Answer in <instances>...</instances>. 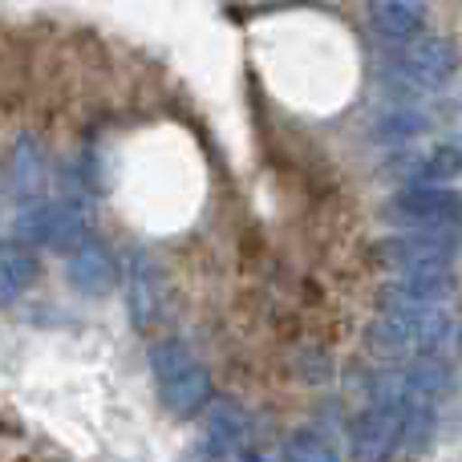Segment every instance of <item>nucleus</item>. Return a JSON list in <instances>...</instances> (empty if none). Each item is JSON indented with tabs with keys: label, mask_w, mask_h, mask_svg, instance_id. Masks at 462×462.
I'll list each match as a JSON object with an SVG mask.
<instances>
[{
	"label": "nucleus",
	"mask_w": 462,
	"mask_h": 462,
	"mask_svg": "<svg viewBox=\"0 0 462 462\" xmlns=\"http://www.w3.org/2000/svg\"><path fill=\"white\" fill-rule=\"evenodd\" d=\"M365 16L369 32L382 37L385 45H410V41L426 37L430 8H426V0H369Z\"/></svg>",
	"instance_id": "obj_8"
},
{
	"label": "nucleus",
	"mask_w": 462,
	"mask_h": 462,
	"mask_svg": "<svg viewBox=\"0 0 462 462\" xmlns=\"http://www.w3.org/2000/svg\"><path fill=\"white\" fill-rule=\"evenodd\" d=\"M5 183H8V195L24 208L45 199V187H49V159L41 154V146L32 138H21V143L8 151L5 159Z\"/></svg>",
	"instance_id": "obj_9"
},
{
	"label": "nucleus",
	"mask_w": 462,
	"mask_h": 462,
	"mask_svg": "<svg viewBox=\"0 0 462 462\" xmlns=\"http://www.w3.org/2000/svg\"><path fill=\"white\" fill-rule=\"evenodd\" d=\"M458 247L462 231H393L377 244V260L393 276H430L455 268Z\"/></svg>",
	"instance_id": "obj_4"
},
{
	"label": "nucleus",
	"mask_w": 462,
	"mask_h": 462,
	"mask_svg": "<svg viewBox=\"0 0 462 462\" xmlns=\"http://www.w3.org/2000/svg\"><path fill=\"white\" fill-rule=\"evenodd\" d=\"M114 276H118V268H114V260H110V252H106V247L81 239L73 252H65V280H69L73 292L106 296L114 288Z\"/></svg>",
	"instance_id": "obj_10"
},
{
	"label": "nucleus",
	"mask_w": 462,
	"mask_h": 462,
	"mask_svg": "<svg viewBox=\"0 0 462 462\" xmlns=\"http://www.w3.org/2000/svg\"><path fill=\"white\" fill-rule=\"evenodd\" d=\"M385 216L402 231H462V191L455 187H402Z\"/></svg>",
	"instance_id": "obj_6"
},
{
	"label": "nucleus",
	"mask_w": 462,
	"mask_h": 462,
	"mask_svg": "<svg viewBox=\"0 0 462 462\" xmlns=\"http://www.w3.org/2000/svg\"><path fill=\"white\" fill-rule=\"evenodd\" d=\"M122 288H126V309L138 328H154L171 309V284L162 263L151 252H130L122 263Z\"/></svg>",
	"instance_id": "obj_7"
},
{
	"label": "nucleus",
	"mask_w": 462,
	"mask_h": 462,
	"mask_svg": "<svg viewBox=\"0 0 462 462\" xmlns=\"http://www.w3.org/2000/svg\"><path fill=\"white\" fill-rule=\"evenodd\" d=\"M430 130V114L418 102H398L374 122V134L385 138V143H410V138L426 134Z\"/></svg>",
	"instance_id": "obj_14"
},
{
	"label": "nucleus",
	"mask_w": 462,
	"mask_h": 462,
	"mask_svg": "<svg viewBox=\"0 0 462 462\" xmlns=\"http://www.w3.org/2000/svg\"><path fill=\"white\" fill-rule=\"evenodd\" d=\"M239 462H276L272 455H260V450H244V455H239Z\"/></svg>",
	"instance_id": "obj_17"
},
{
	"label": "nucleus",
	"mask_w": 462,
	"mask_h": 462,
	"mask_svg": "<svg viewBox=\"0 0 462 462\" xmlns=\"http://www.w3.org/2000/svg\"><path fill=\"white\" fill-rule=\"evenodd\" d=\"M16 239L24 247H53V252H73L86 239V208L78 199H41L16 216Z\"/></svg>",
	"instance_id": "obj_5"
},
{
	"label": "nucleus",
	"mask_w": 462,
	"mask_h": 462,
	"mask_svg": "<svg viewBox=\"0 0 462 462\" xmlns=\"http://www.w3.org/2000/svg\"><path fill=\"white\" fill-rule=\"evenodd\" d=\"M247 414L236 406H211L208 422H203V434H199V450L208 455L211 462H224L231 455H244L247 447Z\"/></svg>",
	"instance_id": "obj_12"
},
{
	"label": "nucleus",
	"mask_w": 462,
	"mask_h": 462,
	"mask_svg": "<svg viewBox=\"0 0 462 462\" xmlns=\"http://www.w3.org/2000/svg\"><path fill=\"white\" fill-rule=\"evenodd\" d=\"M151 377L159 402L175 418H195L208 410L211 402V369L203 365V357L179 337H167L151 349Z\"/></svg>",
	"instance_id": "obj_2"
},
{
	"label": "nucleus",
	"mask_w": 462,
	"mask_h": 462,
	"mask_svg": "<svg viewBox=\"0 0 462 462\" xmlns=\"http://www.w3.org/2000/svg\"><path fill=\"white\" fill-rule=\"evenodd\" d=\"M402 175L410 187H447L462 175V134L418 151L410 162H402Z\"/></svg>",
	"instance_id": "obj_11"
},
{
	"label": "nucleus",
	"mask_w": 462,
	"mask_h": 462,
	"mask_svg": "<svg viewBox=\"0 0 462 462\" xmlns=\"http://www.w3.org/2000/svg\"><path fill=\"white\" fill-rule=\"evenodd\" d=\"M37 280V255L24 247H0V304L29 292Z\"/></svg>",
	"instance_id": "obj_15"
},
{
	"label": "nucleus",
	"mask_w": 462,
	"mask_h": 462,
	"mask_svg": "<svg viewBox=\"0 0 462 462\" xmlns=\"http://www.w3.org/2000/svg\"><path fill=\"white\" fill-rule=\"evenodd\" d=\"M462 337V325L455 312H447L442 304L418 309V304H390L382 317L369 325V345L385 357L402 361H430L439 365L442 357L455 353Z\"/></svg>",
	"instance_id": "obj_1"
},
{
	"label": "nucleus",
	"mask_w": 462,
	"mask_h": 462,
	"mask_svg": "<svg viewBox=\"0 0 462 462\" xmlns=\"http://www.w3.org/2000/svg\"><path fill=\"white\" fill-rule=\"evenodd\" d=\"M385 292H390V304H418V309L447 304L450 292H455V272H430V276H390Z\"/></svg>",
	"instance_id": "obj_13"
},
{
	"label": "nucleus",
	"mask_w": 462,
	"mask_h": 462,
	"mask_svg": "<svg viewBox=\"0 0 462 462\" xmlns=\"http://www.w3.org/2000/svg\"><path fill=\"white\" fill-rule=\"evenodd\" d=\"M284 462H341V455H337V447L320 430H300L288 442Z\"/></svg>",
	"instance_id": "obj_16"
},
{
	"label": "nucleus",
	"mask_w": 462,
	"mask_h": 462,
	"mask_svg": "<svg viewBox=\"0 0 462 462\" xmlns=\"http://www.w3.org/2000/svg\"><path fill=\"white\" fill-rule=\"evenodd\" d=\"M458 73V49L442 37H418L410 45H393L382 65V81L398 94V102H418L422 94L450 86Z\"/></svg>",
	"instance_id": "obj_3"
}]
</instances>
